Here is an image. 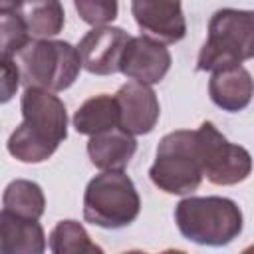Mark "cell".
Segmentation results:
<instances>
[{
    "mask_svg": "<svg viewBox=\"0 0 254 254\" xmlns=\"http://www.w3.org/2000/svg\"><path fill=\"white\" fill-rule=\"evenodd\" d=\"M22 123L8 137V153L20 163L48 161L67 137V111L64 101L50 91L26 87L20 99Z\"/></svg>",
    "mask_w": 254,
    "mask_h": 254,
    "instance_id": "1",
    "label": "cell"
},
{
    "mask_svg": "<svg viewBox=\"0 0 254 254\" xmlns=\"http://www.w3.org/2000/svg\"><path fill=\"white\" fill-rule=\"evenodd\" d=\"M141 210V198L125 171L95 175L83 192V218L99 228L117 230L129 226Z\"/></svg>",
    "mask_w": 254,
    "mask_h": 254,
    "instance_id": "4",
    "label": "cell"
},
{
    "mask_svg": "<svg viewBox=\"0 0 254 254\" xmlns=\"http://www.w3.org/2000/svg\"><path fill=\"white\" fill-rule=\"evenodd\" d=\"M22 83L20 67L12 58H0V103H8Z\"/></svg>",
    "mask_w": 254,
    "mask_h": 254,
    "instance_id": "21",
    "label": "cell"
},
{
    "mask_svg": "<svg viewBox=\"0 0 254 254\" xmlns=\"http://www.w3.org/2000/svg\"><path fill=\"white\" fill-rule=\"evenodd\" d=\"M52 254H105L101 246H97L81 222L77 220H60L48 238Z\"/></svg>",
    "mask_w": 254,
    "mask_h": 254,
    "instance_id": "18",
    "label": "cell"
},
{
    "mask_svg": "<svg viewBox=\"0 0 254 254\" xmlns=\"http://www.w3.org/2000/svg\"><path fill=\"white\" fill-rule=\"evenodd\" d=\"M151 183L167 194H190L202 183L196 131L179 129L167 133L149 169Z\"/></svg>",
    "mask_w": 254,
    "mask_h": 254,
    "instance_id": "5",
    "label": "cell"
},
{
    "mask_svg": "<svg viewBox=\"0 0 254 254\" xmlns=\"http://www.w3.org/2000/svg\"><path fill=\"white\" fill-rule=\"evenodd\" d=\"M254 56V12L220 8L210 16L208 36L198 52L196 69L216 71Z\"/></svg>",
    "mask_w": 254,
    "mask_h": 254,
    "instance_id": "3",
    "label": "cell"
},
{
    "mask_svg": "<svg viewBox=\"0 0 254 254\" xmlns=\"http://www.w3.org/2000/svg\"><path fill=\"white\" fill-rule=\"evenodd\" d=\"M254 91L252 75L244 65H230L212 71L208 79V95L216 107L238 113L250 105Z\"/></svg>",
    "mask_w": 254,
    "mask_h": 254,
    "instance_id": "12",
    "label": "cell"
},
{
    "mask_svg": "<svg viewBox=\"0 0 254 254\" xmlns=\"http://www.w3.org/2000/svg\"><path fill=\"white\" fill-rule=\"evenodd\" d=\"M159 254H187V252L185 250H179V248H167V250H163Z\"/></svg>",
    "mask_w": 254,
    "mask_h": 254,
    "instance_id": "23",
    "label": "cell"
},
{
    "mask_svg": "<svg viewBox=\"0 0 254 254\" xmlns=\"http://www.w3.org/2000/svg\"><path fill=\"white\" fill-rule=\"evenodd\" d=\"M46 232L38 220L0 210V254H44Z\"/></svg>",
    "mask_w": 254,
    "mask_h": 254,
    "instance_id": "14",
    "label": "cell"
},
{
    "mask_svg": "<svg viewBox=\"0 0 254 254\" xmlns=\"http://www.w3.org/2000/svg\"><path fill=\"white\" fill-rule=\"evenodd\" d=\"M121 254H147L143 250H127V252H121Z\"/></svg>",
    "mask_w": 254,
    "mask_h": 254,
    "instance_id": "24",
    "label": "cell"
},
{
    "mask_svg": "<svg viewBox=\"0 0 254 254\" xmlns=\"http://www.w3.org/2000/svg\"><path fill=\"white\" fill-rule=\"evenodd\" d=\"M18 14L34 40H52L64 30L65 12L58 0H32L20 2Z\"/></svg>",
    "mask_w": 254,
    "mask_h": 254,
    "instance_id": "15",
    "label": "cell"
},
{
    "mask_svg": "<svg viewBox=\"0 0 254 254\" xmlns=\"http://www.w3.org/2000/svg\"><path fill=\"white\" fill-rule=\"evenodd\" d=\"M18 67L26 87L58 93L73 85L81 71V60L69 42L34 40L18 54Z\"/></svg>",
    "mask_w": 254,
    "mask_h": 254,
    "instance_id": "6",
    "label": "cell"
},
{
    "mask_svg": "<svg viewBox=\"0 0 254 254\" xmlns=\"http://www.w3.org/2000/svg\"><path fill=\"white\" fill-rule=\"evenodd\" d=\"M171 64L173 58L169 48L141 34L131 36V40L127 42L119 60V71L131 81L155 85L165 79Z\"/></svg>",
    "mask_w": 254,
    "mask_h": 254,
    "instance_id": "8",
    "label": "cell"
},
{
    "mask_svg": "<svg viewBox=\"0 0 254 254\" xmlns=\"http://www.w3.org/2000/svg\"><path fill=\"white\" fill-rule=\"evenodd\" d=\"M2 206L16 216L40 220L46 210V196L38 183L28 179H14L6 185L2 192Z\"/></svg>",
    "mask_w": 254,
    "mask_h": 254,
    "instance_id": "17",
    "label": "cell"
},
{
    "mask_svg": "<svg viewBox=\"0 0 254 254\" xmlns=\"http://www.w3.org/2000/svg\"><path fill=\"white\" fill-rule=\"evenodd\" d=\"M119 107V127L129 135H147L155 129L161 105L151 85L139 81L123 83L113 95Z\"/></svg>",
    "mask_w": 254,
    "mask_h": 254,
    "instance_id": "11",
    "label": "cell"
},
{
    "mask_svg": "<svg viewBox=\"0 0 254 254\" xmlns=\"http://www.w3.org/2000/svg\"><path fill=\"white\" fill-rule=\"evenodd\" d=\"M179 232L200 246H226L244 226L240 206L226 196H185L175 206Z\"/></svg>",
    "mask_w": 254,
    "mask_h": 254,
    "instance_id": "2",
    "label": "cell"
},
{
    "mask_svg": "<svg viewBox=\"0 0 254 254\" xmlns=\"http://www.w3.org/2000/svg\"><path fill=\"white\" fill-rule=\"evenodd\" d=\"M73 6L79 18L93 28L109 26V22L117 18V10H119L117 2L113 0H75Z\"/></svg>",
    "mask_w": 254,
    "mask_h": 254,
    "instance_id": "20",
    "label": "cell"
},
{
    "mask_svg": "<svg viewBox=\"0 0 254 254\" xmlns=\"http://www.w3.org/2000/svg\"><path fill=\"white\" fill-rule=\"evenodd\" d=\"M198 155L202 179L218 187H230L246 181L252 171V157L248 149L230 143L210 121L200 123L196 129Z\"/></svg>",
    "mask_w": 254,
    "mask_h": 254,
    "instance_id": "7",
    "label": "cell"
},
{
    "mask_svg": "<svg viewBox=\"0 0 254 254\" xmlns=\"http://www.w3.org/2000/svg\"><path fill=\"white\" fill-rule=\"evenodd\" d=\"M131 36L117 26L91 28L75 46L81 67L93 75H111L119 71V60Z\"/></svg>",
    "mask_w": 254,
    "mask_h": 254,
    "instance_id": "9",
    "label": "cell"
},
{
    "mask_svg": "<svg viewBox=\"0 0 254 254\" xmlns=\"http://www.w3.org/2000/svg\"><path fill=\"white\" fill-rule=\"evenodd\" d=\"M137 151V139L121 127L91 135L87 141L89 161L103 171H123Z\"/></svg>",
    "mask_w": 254,
    "mask_h": 254,
    "instance_id": "13",
    "label": "cell"
},
{
    "mask_svg": "<svg viewBox=\"0 0 254 254\" xmlns=\"http://www.w3.org/2000/svg\"><path fill=\"white\" fill-rule=\"evenodd\" d=\"M71 123L79 135H87V137L119 127V107L115 97L107 93H99L85 99L73 113Z\"/></svg>",
    "mask_w": 254,
    "mask_h": 254,
    "instance_id": "16",
    "label": "cell"
},
{
    "mask_svg": "<svg viewBox=\"0 0 254 254\" xmlns=\"http://www.w3.org/2000/svg\"><path fill=\"white\" fill-rule=\"evenodd\" d=\"M131 14L143 36L167 46L177 44L187 36V20L181 2L169 0H135Z\"/></svg>",
    "mask_w": 254,
    "mask_h": 254,
    "instance_id": "10",
    "label": "cell"
},
{
    "mask_svg": "<svg viewBox=\"0 0 254 254\" xmlns=\"http://www.w3.org/2000/svg\"><path fill=\"white\" fill-rule=\"evenodd\" d=\"M20 8V2H14V0H0V12H12V10H18Z\"/></svg>",
    "mask_w": 254,
    "mask_h": 254,
    "instance_id": "22",
    "label": "cell"
},
{
    "mask_svg": "<svg viewBox=\"0 0 254 254\" xmlns=\"http://www.w3.org/2000/svg\"><path fill=\"white\" fill-rule=\"evenodd\" d=\"M32 42L18 10L0 12V58L20 54Z\"/></svg>",
    "mask_w": 254,
    "mask_h": 254,
    "instance_id": "19",
    "label": "cell"
}]
</instances>
